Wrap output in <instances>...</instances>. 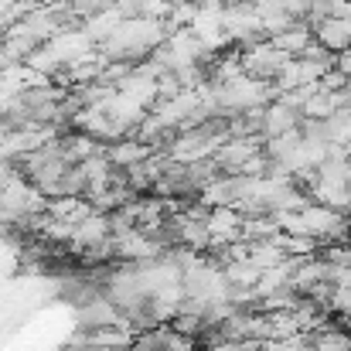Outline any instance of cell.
I'll use <instances>...</instances> for the list:
<instances>
[{"instance_id": "obj_1", "label": "cell", "mask_w": 351, "mask_h": 351, "mask_svg": "<svg viewBox=\"0 0 351 351\" xmlns=\"http://www.w3.org/2000/svg\"><path fill=\"white\" fill-rule=\"evenodd\" d=\"M171 34L167 21L164 17H147V14H136V17H126L117 31L99 45V51L110 58V62H147L160 45L164 38Z\"/></svg>"}, {"instance_id": "obj_5", "label": "cell", "mask_w": 351, "mask_h": 351, "mask_svg": "<svg viewBox=\"0 0 351 351\" xmlns=\"http://www.w3.org/2000/svg\"><path fill=\"white\" fill-rule=\"evenodd\" d=\"M226 31L232 38V45H249V41H259L266 38L263 34V24H259V14H256V3L249 0H229L226 3Z\"/></svg>"}, {"instance_id": "obj_14", "label": "cell", "mask_w": 351, "mask_h": 351, "mask_svg": "<svg viewBox=\"0 0 351 351\" xmlns=\"http://www.w3.org/2000/svg\"><path fill=\"white\" fill-rule=\"evenodd\" d=\"M198 202L205 208H219V205H235V174H215L202 184L198 191Z\"/></svg>"}, {"instance_id": "obj_2", "label": "cell", "mask_w": 351, "mask_h": 351, "mask_svg": "<svg viewBox=\"0 0 351 351\" xmlns=\"http://www.w3.org/2000/svg\"><path fill=\"white\" fill-rule=\"evenodd\" d=\"M212 89H215L219 110L229 113V117H235V113H256V110L269 106L273 96H276V86H273V82L256 79V75H249V72L235 75L229 82H219V86H212Z\"/></svg>"}, {"instance_id": "obj_21", "label": "cell", "mask_w": 351, "mask_h": 351, "mask_svg": "<svg viewBox=\"0 0 351 351\" xmlns=\"http://www.w3.org/2000/svg\"><path fill=\"white\" fill-rule=\"evenodd\" d=\"M249 3H256V0H249Z\"/></svg>"}, {"instance_id": "obj_18", "label": "cell", "mask_w": 351, "mask_h": 351, "mask_svg": "<svg viewBox=\"0 0 351 351\" xmlns=\"http://www.w3.org/2000/svg\"><path fill=\"white\" fill-rule=\"evenodd\" d=\"M283 10H290L297 21H307V10H311V0H276Z\"/></svg>"}, {"instance_id": "obj_12", "label": "cell", "mask_w": 351, "mask_h": 351, "mask_svg": "<svg viewBox=\"0 0 351 351\" xmlns=\"http://www.w3.org/2000/svg\"><path fill=\"white\" fill-rule=\"evenodd\" d=\"M96 212V205L86 198V195H58V198H48V215L58 219V222H69V226H79L82 219H89Z\"/></svg>"}, {"instance_id": "obj_17", "label": "cell", "mask_w": 351, "mask_h": 351, "mask_svg": "<svg viewBox=\"0 0 351 351\" xmlns=\"http://www.w3.org/2000/svg\"><path fill=\"white\" fill-rule=\"evenodd\" d=\"M311 351H351V331H345L341 324H324L311 335Z\"/></svg>"}, {"instance_id": "obj_7", "label": "cell", "mask_w": 351, "mask_h": 351, "mask_svg": "<svg viewBox=\"0 0 351 351\" xmlns=\"http://www.w3.org/2000/svg\"><path fill=\"white\" fill-rule=\"evenodd\" d=\"M242 222H245V215H242L235 205L208 208L205 226H208V235H212V249L229 245V242H235V239H242Z\"/></svg>"}, {"instance_id": "obj_19", "label": "cell", "mask_w": 351, "mask_h": 351, "mask_svg": "<svg viewBox=\"0 0 351 351\" xmlns=\"http://www.w3.org/2000/svg\"><path fill=\"white\" fill-rule=\"evenodd\" d=\"M335 69H338L345 79H351V48H345V51L335 55Z\"/></svg>"}, {"instance_id": "obj_9", "label": "cell", "mask_w": 351, "mask_h": 351, "mask_svg": "<svg viewBox=\"0 0 351 351\" xmlns=\"http://www.w3.org/2000/svg\"><path fill=\"white\" fill-rule=\"evenodd\" d=\"M106 154H110V160H113L117 171H130V167H136V164H143V160L154 157V143L140 140L136 133H126V136H119L117 143L106 147Z\"/></svg>"}, {"instance_id": "obj_13", "label": "cell", "mask_w": 351, "mask_h": 351, "mask_svg": "<svg viewBox=\"0 0 351 351\" xmlns=\"http://www.w3.org/2000/svg\"><path fill=\"white\" fill-rule=\"evenodd\" d=\"M126 21V14H123V7H119L117 0H110L103 10H96V14H89L86 21H82V27L89 31V38L96 41V45H103L113 31H117L119 24Z\"/></svg>"}, {"instance_id": "obj_3", "label": "cell", "mask_w": 351, "mask_h": 351, "mask_svg": "<svg viewBox=\"0 0 351 351\" xmlns=\"http://www.w3.org/2000/svg\"><path fill=\"white\" fill-rule=\"evenodd\" d=\"M239 58H242V69H245L249 75L266 79V82H273V79L283 72V65L290 62V55L280 51L269 38H259V41L242 45V48H239Z\"/></svg>"}, {"instance_id": "obj_11", "label": "cell", "mask_w": 351, "mask_h": 351, "mask_svg": "<svg viewBox=\"0 0 351 351\" xmlns=\"http://www.w3.org/2000/svg\"><path fill=\"white\" fill-rule=\"evenodd\" d=\"M345 106V96L338 93V89H324L321 82L311 89V96L300 103V117L304 119H328L335 117L338 110Z\"/></svg>"}, {"instance_id": "obj_16", "label": "cell", "mask_w": 351, "mask_h": 351, "mask_svg": "<svg viewBox=\"0 0 351 351\" xmlns=\"http://www.w3.org/2000/svg\"><path fill=\"white\" fill-rule=\"evenodd\" d=\"M222 269H226V280H229L232 290H256V283H259V276H263V269H259L249 256H245V259L222 263Z\"/></svg>"}, {"instance_id": "obj_20", "label": "cell", "mask_w": 351, "mask_h": 351, "mask_svg": "<svg viewBox=\"0 0 351 351\" xmlns=\"http://www.w3.org/2000/svg\"><path fill=\"white\" fill-rule=\"evenodd\" d=\"M341 96H345V106H348V110H351V79H348V86L341 89Z\"/></svg>"}, {"instance_id": "obj_15", "label": "cell", "mask_w": 351, "mask_h": 351, "mask_svg": "<svg viewBox=\"0 0 351 351\" xmlns=\"http://www.w3.org/2000/svg\"><path fill=\"white\" fill-rule=\"evenodd\" d=\"M269 41H273L280 51H287L290 58H297V55H304V51L314 45V27H311L307 21H297V24H290L287 31L273 34Z\"/></svg>"}, {"instance_id": "obj_10", "label": "cell", "mask_w": 351, "mask_h": 351, "mask_svg": "<svg viewBox=\"0 0 351 351\" xmlns=\"http://www.w3.org/2000/svg\"><path fill=\"white\" fill-rule=\"evenodd\" d=\"M311 27H314V41L324 45L328 51L338 55V51L351 48V17H324Z\"/></svg>"}, {"instance_id": "obj_4", "label": "cell", "mask_w": 351, "mask_h": 351, "mask_svg": "<svg viewBox=\"0 0 351 351\" xmlns=\"http://www.w3.org/2000/svg\"><path fill=\"white\" fill-rule=\"evenodd\" d=\"M48 45V51L58 58V65L65 69V65H72V62H79V58H86V55H93V51H99V45L89 38V31L79 24H72V27H62L55 38H48L45 41Z\"/></svg>"}, {"instance_id": "obj_8", "label": "cell", "mask_w": 351, "mask_h": 351, "mask_svg": "<svg viewBox=\"0 0 351 351\" xmlns=\"http://www.w3.org/2000/svg\"><path fill=\"white\" fill-rule=\"evenodd\" d=\"M300 123H304V117H300L297 106H290L287 99H273V103L263 106V113H259V133L269 140V136H283V133L297 130Z\"/></svg>"}, {"instance_id": "obj_6", "label": "cell", "mask_w": 351, "mask_h": 351, "mask_svg": "<svg viewBox=\"0 0 351 351\" xmlns=\"http://www.w3.org/2000/svg\"><path fill=\"white\" fill-rule=\"evenodd\" d=\"M259 154H266V150H263V143L256 136H226L222 147L215 150V164L226 174H242L245 164L256 160Z\"/></svg>"}]
</instances>
